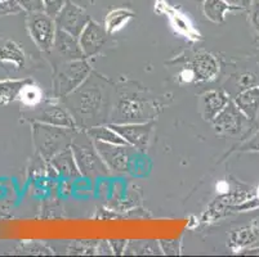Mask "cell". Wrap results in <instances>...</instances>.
<instances>
[{"label":"cell","instance_id":"ac0fdd59","mask_svg":"<svg viewBox=\"0 0 259 257\" xmlns=\"http://www.w3.org/2000/svg\"><path fill=\"white\" fill-rule=\"evenodd\" d=\"M202 11L208 20L214 23H223L226 20V13L231 11H239L235 7L230 6L225 0H204Z\"/></svg>","mask_w":259,"mask_h":257},{"label":"cell","instance_id":"3957f363","mask_svg":"<svg viewBox=\"0 0 259 257\" xmlns=\"http://www.w3.org/2000/svg\"><path fill=\"white\" fill-rule=\"evenodd\" d=\"M92 67L87 58L75 61H65L63 65L56 71L53 79V90L57 96H63L74 93L91 76Z\"/></svg>","mask_w":259,"mask_h":257},{"label":"cell","instance_id":"7a4b0ae2","mask_svg":"<svg viewBox=\"0 0 259 257\" xmlns=\"http://www.w3.org/2000/svg\"><path fill=\"white\" fill-rule=\"evenodd\" d=\"M70 147L74 153L75 161L81 176L93 179L97 176L107 175L110 170L102 161L100 153L96 149L94 141L89 138L88 134L76 131Z\"/></svg>","mask_w":259,"mask_h":257},{"label":"cell","instance_id":"d4e9b609","mask_svg":"<svg viewBox=\"0 0 259 257\" xmlns=\"http://www.w3.org/2000/svg\"><path fill=\"white\" fill-rule=\"evenodd\" d=\"M236 85L240 88V91L245 90V89L253 88L259 85V77L256 75H254L253 72H245L237 76V82Z\"/></svg>","mask_w":259,"mask_h":257},{"label":"cell","instance_id":"2e32d148","mask_svg":"<svg viewBox=\"0 0 259 257\" xmlns=\"http://www.w3.org/2000/svg\"><path fill=\"white\" fill-rule=\"evenodd\" d=\"M230 102V96L225 90L208 91L202 95V117L211 122Z\"/></svg>","mask_w":259,"mask_h":257},{"label":"cell","instance_id":"83f0119b","mask_svg":"<svg viewBox=\"0 0 259 257\" xmlns=\"http://www.w3.org/2000/svg\"><path fill=\"white\" fill-rule=\"evenodd\" d=\"M134 253L138 254H156L160 253L161 248L157 247L156 243L154 242H141V243H136V248H134Z\"/></svg>","mask_w":259,"mask_h":257},{"label":"cell","instance_id":"484cf974","mask_svg":"<svg viewBox=\"0 0 259 257\" xmlns=\"http://www.w3.org/2000/svg\"><path fill=\"white\" fill-rule=\"evenodd\" d=\"M21 9L26 11L27 13H37L44 12L43 0H16Z\"/></svg>","mask_w":259,"mask_h":257},{"label":"cell","instance_id":"9a60e30c","mask_svg":"<svg viewBox=\"0 0 259 257\" xmlns=\"http://www.w3.org/2000/svg\"><path fill=\"white\" fill-rule=\"evenodd\" d=\"M37 121L44 122V124L53 125V126L66 127V129H72L76 130V121H75L74 116L65 107L61 106H49V107L44 108L41 115L39 116Z\"/></svg>","mask_w":259,"mask_h":257},{"label":"cell","instance_id":"1f68e13d","mask_svg":"<svg viewBox=\"0 0 259 257\" xmlns=\"http://www.w3.org/2000/svg\"><path fill=\"white\" fill-rule=\"evenodd\" d=\"M180 80L182 82H192L194 80H196V77H195V72L192 68H187V70H183L182 72L180 74Z\"/></svg>","mask_w":259,"mask_h":257},{"label":"cell","instance_id":"836d02e7","mask_svg":"<svg viewBox=\"0 0 259 257\" xmlns=\"http://www.w3.org/2000/svg\"><path fill=\"white\" fill-rule=\"evenodd\" d=\"M0 4H2L3 8H7V13L15 12L16 9L20 8V6H18L16 0H0Z\"/></svg>","mask_w":259,"mask_h":257},{"label":"cell","instance_id":"4316f807","mask_svg":"<svg viewBox=\"0 0 259 257\" xmlns=\"http://www.w3.org/2000/svg\"><path fill=\"white\" fill-rule=\"evenodd\" d=\"M67 0H43L44 12L51 17H56Z\"/></svg>","mask_w":259,"mask_h":257},{"label":"cell","instance_id":"d6986e66","mask_svg":"<svg viewBox=\"0 0 259 257\" xmlns=\"http://www.w3.org/2000/svg\"><path fill=\"white\" fill-rule=\"evenodd\" d=\"M134 12L129 8H116L114 11H111L110 13H107L105 18V26L106 31L108 32V35L114 34V32L121 30L132 18H134Z\"/></svg>","mask_w":259,"mask_h":257},{"label":"cell","instance_id":"52a82bcc","mask_svg":"<svg viewBox=\"0 0 259 257\" xmlns=\"http://www.w3.org/2000/svg\"><path fill=\"white\" fill-rule=\"evenodd\" d=\"M94 145L108 170L116 171V173L128 171L132 156L136 148L129 144H111V143H103V141H94Z\"/></svg>","mask_w":259,"mask_h":257},{"label":"cell","instance_id":"ffe728a7","mask_svg":"<svg viewBox=\"0 0 259 257\" xmlns=\"http://www.w3.org/2000/svg\"><path fill=\"white\" fill-rule=\"evenodd\" d=\"M85 133L94 141H103V143H111V144H126V141L110 125L108 126H105V125L91 126Z\"/></svg>","mask_w":259,"mask_h":257},{"label":"cell","instance_id":"277c9868","mask_svg":"<svg viewBox=\"0 0 259 257\" xmlns=\"http://www.w3.org/2000/svg\"><path fill=\"white\" fill-rule=\"evenodd\" d=\"M77 117H96L105 106V93L100 86L81 85L72 94L67 95Z\"/></svg>","mask_w":259,"mask_h":257},{"label":"cell","instance_id":"8fae6325","mask_svg":"<svg viewBox=\"0 0 259 257\" xmlns=\"http://www.w3.org/2000/svg\"><path fill=\"white\" fill-rule=\"evenodd\" d=\"M53 49L65 61H75L87 58L83 49L80 46L79 37L63 31V30H60V28H57Z\"/></svg>","mask_w":259,"mask_h":257},{"label":"cell","instance_id":"d6a6232c","mask_svg":"<svg viewBox=\"0 0 259 257\" xmlns=\"http://www.w3.org/2000/svg\"><path fill=\"white\" fill-rule=\"evenodd\" d=\"M242 150H259V133L251 139L250 141H248L244 147L241 148Z\"/></svg>","mask_w":259,"mask_h":257},{"label":"cell","instance_id":"4dcf8cb0","mask_svg":"<svg viewBox=\"0 0 259 257\" xmlns=\"http://www.w3.org/2000/svg\"><path fill=\"white\" fill-rule=\"evenodd\" d=\"M225 2H227L230 6L235 7V8H237L240 11V9L249 8L254 0H225Z\"/></svg>","mask_w":259,"mask_h":257},{"label":"cell","instance_id":"6da1fadb","mask_svg":"<svg viewBox=\"0 0 259 257\" xmlns=\"http://www.w3.org/2000/svg\"><path fill=\"white\" fill-rule=\"evenodd\" d=\"M76 130L36 121L32 125V140L40 156L51 162L54 156L71 145Z\"/></svg>","mask_w":259,"mask_h":257},{"label":"cell","instance_id":"5b68a950","mask_svg":"<svg viewBox=\"0 0 259 257\" xmlns=\"http://www.w3.org/2000/svg\"><path fill=\"white\" fill-rule=\"evenodd\" d=\"M27 27L31 39L39 49L49 52L53 49L54 39L57 34V25L53 17L48 16L46 12L30 13Z\"/></svg>","mask_w":259,"mask_h":257},{"label":"cell","instance_id":"cb8c5ba5","mask_svg":"<svg viewBox=\"0 0 259 257\" xmlns=\"http://www.w3.org/2000/svg\"><path fill=\"white\" fill-rule=\"evenodd\" d=\"M20 98L22 99L26 105L35 106L41 100V91H40V89L31 81L30 84L26 85V88L22 90Z\"/></svg>","mask_w":259,"mask_h":257},{"label":"cell","instance_id":"ba28073f","mask_svg":"<svg viewBox=\"0 0 259 257\" xmlns=\"http://www.w3.org/2000/svg\"><path fill=\"white\" fill-rule=\"evenodd\" d=\"M249 119L240 111V108L231 100L211 121L214 130L218 135L235 136L244 130L245 124Z\"/></svg>","mask_w":259,"mask_h":257},{"label":"cell","instance_id":"8992f818","mask_svg":"<svg viewBox=\"0 0 259 257\" xmlns=\"http://www.w3.org/2000/svg\"><path fill=\"white\" fill-rule=\"evenodd\" d=\"M54 21L57 28L79 37L91 21V17L83 7L75 3L74 0H67L62 9L54 17Z\"/></svg>","mask_w":259,"mask_h":257},{"label":"cell","instance_id":"30bf717a","mask_svg":"<svg viewBox=\"0 0 259 257\" xmlns=\"http://www.w3.org/2000/svg\"><path fill=\"white\" fill-rule=\"evenodd\" d=\"M107 36L108 32L106 31L105 26L100 25L96 21H89L79 36L80 46L83 49L87 58L100 53L107 41Z\"/></svg>","mask_w":259,"mask_h":257},{"label":"cell","instance_id":"5bb4252c","mask_svg":"<svg viewBox=\"0 0 259 257\" xmlns=\"http://www.w3.org/2000/svg\"><path fill=\"white\" fill-rule=\"evenodd\" d=\"M51 164L52 166H53V169L56 170L61 176H63V178L74 180V179H79L80 176H81L76 161H75L71 147L65 148V149L61 150L60 153H57V155L54 156L53 159L51 160Z\"/></svg>","mask_w":259,"mask_h":257},{"label":"cell","instance_id":"9c48e42d","mask_svg":"<svg viewBox=\"0 0 259 257\" xmlns=\"http://www.w3.org/2000/svg\"><path fill=\"white\" fill-rule=\"evenodd\" d=\"M110 126L126 141L138 150H146L151 139L154 122H126V124H111Z\"/></svg>","mask_w":259,"mask_h":257},{"label":"cell","instance_id":"7402d4cb","mask_svg":"<svg viewBox=\"0 0 259 257\" xmlns=\"http://www.w3.org/2000/svg\"><path fill=\"white\" fill-rule=\"evenodd\" d=\"M259 239V228L256 225L245 226L231 234V246L235 249L244 248L255 243Z\"/></svg>","mask_w":259,"mask_h":257},{"label":"cell","instance_id":"44dd1931","mask_svg":"<svg viewBox=\"0 0 259 257\" xmlns=\"http://www.w3.org/2000/svg\"><path fill=\"white\" fill-rule=\"evenodd\" d=\"M31 80H4L0 81V100L3 103H9L20 98L21 93L30 84Z\"/></svg>","mask_w":259,"mask_h":257},{"label":"cell","instance_id":"f546056e","mask_svg":"<svg viewBox=\"0 0 259 257\" xmlns=\"http://www.w3.org/2000/svg\"><path fill=\"white\" fill-rule=\"evenodd\" d=\"M160 244H164V246H160V248H161L164 253H178V243L174 242V240H161Z\"/></svg>","mask_w":259,"mask_h":257},{"label":"cell","instance_id":"4fadbf2b","mask_svg":"<svg viewBox=\"0 0 259 257\" xmlns=\"http://www.w3.org/2000/svg\"><path fill=\"white\" fill-rule=\"evenodd\" d=\"M195 77L199 81H211L220 74V63L210 53H200L191 63Z\"/></svg>","mask_w":259,"mask_h":257},{"label":"cell","instance_id":"e0dca14e","mask_svg":"<svg viewBox=\"0 0 259 257\" xmlns=\"http://www.w3.org/2000/svg\"><path fill=\"white\" fill-rule=\"evenodd\" d=\"M234 102L245 116L250 121H254L259 113V85L239 91L234 98Z\"/></svg>","mask_w":259,"mask_h":257},{"label":"cell","instance_id":"603a6c76","mask_svg":"<svg viewBox=\"0 0 259 257\" xmlns=\"http://www.w3.org/2000/svg\"><path fill=\"white\" fill-rule=\"evenodd\" d=\"M0 60L15 63L16 66H23L25 56H23V52L18 48V45H16L15 42L9 41L0 48Z\"/></svg>","mask_w":259,"mask_h":257},{"label":"cell","instance_id":"f1b7e54d","mask_svg":"<svg viewBox=\"0 0 259 257\" xmlns=\"http://www.w3.org/2000/svg\"><path fill=\"white\" fill-rule=\"evenodd\" d=\"M249 16H250V23L256 32L259 34V0H254L251 6L249 7Z\"/></svg>","mask_w":259,"mask_h":257},{"label":"cell","instance_id":"7c38bea8","mask_svg":"<svg viewBox=\"0 0 259 257\" xmlns=\"http://www.w3.org/2000/svg\"><path fill=\"white\" fill-rule=\"evenodd\" d=\"M150 108L138 99H122L120 100L116 108V116L120 122L117 124H126V122H145L147 121Z\"/></svg>","mask_w":259,"mask_h":257}]
</instances>
